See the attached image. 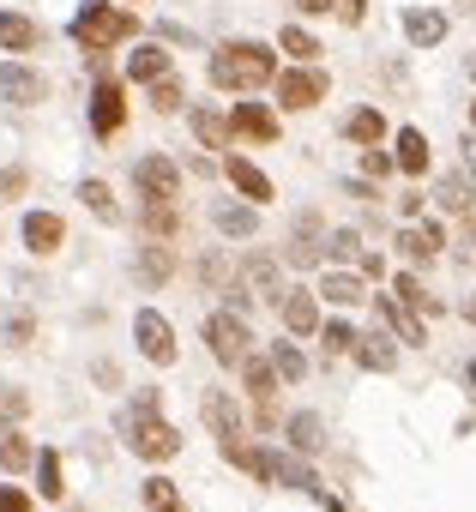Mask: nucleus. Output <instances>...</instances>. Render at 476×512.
I'll use <instances>...</instances> for the list:
<instances>
[{
	"instance_id": "nucleus-45",
	"label": "nucleus",
	"mask_w": 476,
	"mask_h": 512,
	"mask_svg": "<svg viewBox=\"0 0 476 512\" xmlns=\"http://www.w3.org/2000/svg\"><path fill=\"white\" fill-rule=\"evenodd\" d=\"M320 338H326V350H332V356H344V350H356V332H350L344 320H332V326H320Z\"/></svg>"
},
{
	"instance_id": "nucleus-54",
	"label": "nucleus",
	"mask_w": 476,
	"mask_h": 512,
	"mask_svg": "<svg viewBox=\"0 0 476 512\" xmlns=\"http://www.w3.org/2000/svg\"><path fill=\"white\" fill-rule=\"evenodd\" d=\"M470 79H476V55H470Z\"/></svg>"
},
{
	"instance_id": "nucleus-7",
	"label": "nucleus",
	"mask_w": 476,
	"mask_h": 512,
	"mask_svg": "<svg viewBox=\"0 0 476 512\" xmlns=\"http://www.w3.org/2000/svg\"><path fill=\"white\" fill-rule=\"evenodd\" d=\"M49 97V79L25 61H0V103H13V109H37Z\"/></svg>"
},
{
	"instance_id": "nucleus-16",
	"label": "nucleus",
	"mask_w": 476,
	"mask_h": 512,
	"mask_svg": "<svg viewBox=\"0 0 476 512\" xmlns=\"http://www.w3.org/2000/svg\"><path fill=\"white\" fill-rule=\"evenodd\" d=\"M356 362L368 374H392L398 368V338L392 332H356Z\"/></svg>"
},
{
	"instance_id": "nucleus-38",
	"label": "nucleus",
	"mask_w": 476,
	"mask_h": 512,
	"mask_svg": "<svg viewBox=\"0 0 476 512\" xmlns=\"http://www.w3.org/2000/svg\"><path fill=\"white\" fill-rule=\"evenodd\" d=\"M37 494H43V500H67V482H61V452H37Z\"/></svg>"
},
{
	"instance_id": "nucleus-49",
	"label": "nucleus",
	"mask_w": 476,
	"mask_h": 512,
	"mask_svg": "<svg viewBox=\"0 0 476 512\" xmlns=\"http://www.w3.org/2000/svg\"><path fill=\"white\" fill-rule=\"evenodd\" d=\"M338 19H344V25H362V19H368V0H338Z\"/></svg>"
},
{
	"instance_id": "nucleus-20",
	"label": "nucleus",
	"mask_w": 476,
	"mask_h": 512,
	"mask_svg": "<svg viewBox=\"0 0 476 512\" xmlns=\"http://www.w3.org/2000/svg\"><path fill=\"white\" fill-rule=\"evenodd\" d=\"M272 482H284V488H302V494H314V500L326 494V488H320V476L302 464V452H272Z\"/></svg>"
},
{
	"instance_id": "nucleus-46",
	"label": "nucleus",
	"mask_w": 476,
	"mask_h": 512,
	"mask_svg": "<svg viewBox=\"0 0 476 512\" xmlns=\"http://www.w3.org/2000/svg\"><path fill=\"white\" fill-rule=\"evenodd\" d=\"M25 187H31V175L13 163V169H0V199H25Z\"/></svg>"
},
{
	"instance_id": "nucleus-23",
	"label": "nucleus",
	"mask_w": 476,
	"mask_h": 512,
	"mask_svg": "<svg viewBox=\"0 0 476 512\" xmlns=\"http://www.w3.org/2000/svg\"><path fill=\"white\" fill-rule=\"evenodd\" d=\"M284 434H290V452H302V458L326 446V422H320L314 410H296V416L284 422Z\"/></svg>"
},
{
	"instance_id": "nucleus-4",
	"label": "nucleus",
	"mask_w": 476,
	"mask_h": 512,
	"mask_svg": "<svg viewBox=\"0 0 476 512\" xmlns=\"http://www.w3.org/2000/svg\"><path fill=\"white\" fill-rule=\"evenodd\" d=\"M205 350H211V362H223V368H242L248 356H254V332H248V320L242 314H205Z\"/></svg>"
},
{
	"instance_id": "nucleus-52",
	"label": "nucleus",
	"mask_w": 476,
	"mask_h": 512,
	"mask_svg": "<svg viewBox=\"0 0 476 512\" xmlns=\"http://www.w3.org/2000/svg\"><path fill=\"white\" fill-rule=\"evenodd\" d=\"M464 314H470V320H476V290H470V308H464Z\"/></svg>"
},
{
	"instance_id": "nucleus-15",
	"label": "nucleus",
	"mask_w": 476,
	"mask_h": 512,
	"mask_svg": "<svg viewBox=\"0 0 476 512\" xmlns=\"http://www.w3.org/2000/svg\"><path fill=\"white\" fill-rule=\"evenodd\" d=\"M314 296H320V290H284V302H278V308H284V326H290L296 338H314V332H320V302H314Z\"/></svg>"
},
{
	"instance_id": "nucleus-21",
	"label": "nucleus",
	"mask_w": 476,
	"mask_h": 512,
	"mask_svg": "<svg viewBox=\"0 0 476 512\" xmlns=\"http://www.w3.org/2000/svg\"><path fill=\"white\" fill-rule=\"evenodd\" d=\"M242 278H248V290H254L260 302H284V284H278V260H272V253H248Z\"/></svg>"
},
{
	"instance_id": "nucleus-39",
	"label": "nucleus",
	"mask_w": 476,
	"mask_h": 512,
	"mask_svg": "<svg viewBox=\"0 0 476 512\" xmlns=\"http://www.w3.org/2000/svg\"><path fill=\"white\" fill-rule=\"evenodd\" d=\"M145 506H151V512H187V506H181V488H175L169 476H145Z\"/></svg>"
},
{
	"instance_id": "nucleus-36",
	"label": "nucleus",
	"mask_w": 476,
	"mask_h": 512,
	"mask_svg": "<svg viewBox=\"0 0 476 512\" xmlns=\"http://www.w3.org/2000/svg\"><path fill=\"white\" fill-rule=\"evenodd\" d=\"M169 272H175V253H169L163 241H151V247H139V278H145V284H163Z\"/></svg>"
},
{
	"instance_id": "nucleus-42",
	"label": "nucleus",
	"mask_w": 476,
	"mask_h": 512,
	"mask_svg": "<svg viewBox=\"0 0 476 512\" xmlns=\"http://www.w3.org/2000/svg\"><path fill=\"white\" fill-rule=\"evenodd\" d=\"M181 103H187V91H181V79H175V73L151 85V109H157V115H175Z\"/></svg>"
},
{
	"instance_id": "nucleus-50",
	"label": "nucleus",
	"mask_w": 476,
	"mask_h": 512,
	"mask_svg": "<svg viewBox=\"0 0 476 512\" xmlns=\"http://www.w3.org/2000/svg\"><path fill=\"white\" fill-rule=\"evenodd\" d=\"M296 7H302L308 19H320V13H338V0H296Z\"/></svg>"
},
{
	"instance_id": "nucleus-26",
	"label": "nucleus",
	"mask_w": 476,
	"mask_h": 512,
	"mask_svg": "<svg viewBox=\"0 0 476 512\" xmlns=\"http://www.w3.org/2000/svg\"><path fill=\"white\" fill-rule=\"evenodd\" d=\"M0 49H7V55H31V49H37V19L0 13Z\"/></svg>"
},
{
	"instance_id": "nucleus-24",
	"label": "nucleus",
	"mask_w": 476,
	"mask_h": 512,
	"mask_svg": "<svg viewBox=\"0 0 476 512\" xmlns=\"http://www.w3.org/2000/svg\"><path fill=\"white\" fill-rule=\"evenodd\" d=\"M187 121H193V139H199L205 151H229V133H235L229 115H217V109H193Z\"/></svg>"
},
{
	"instance_id": "nucleus-41",
	"label": "nucleus",
	"mask_w": 476,
	"mask_h": 512,
	"mask_svg": "<svg viewBox=\"0 0 476 512\" xmlns=\"http://www.w3.org/2000/svg\"><path fill=\"white\" fill-rule=\"evenodd\" d=\"M31 416V392L25 386H0V428H13Z\"/></svg>"
},
{
	"instance_id": "nucleus-18",
	"label": "nucleus",
	"mask_w": 476,
	"mask_h": 512,
	"mask_svg": "<svg viewBox=\"0 0 476 512\" xmlns=\"http://www.w3.org/2000/svg\"><path fill=\"white\" fill-rule=\"evenodd\" d=\"M229 127L242 133V139H260V145H272V139H278V115H272L266 103H235Z\"/></svg>"
},
{
	"instance_id": "nucleus-14",
	"label": "nucleus",
	"mask_w": 476,
	"mask_h": 512,
	"mask_svg": "<svg viewBox=\"0 0 476 512\" xmlns=\"http://www.w3.org/2000/svg\"><path fill=\"white\" fill-rule=\"evenodd\" d=\"M320 253H326V229H320V217H314V211H302V217H296V235H290V253H284V260H290V266H314Z\"/></svg>"
},
{
	"instance_id": "nucleus-11",
	"label": "nucleus",
	"mask_w": 476,
	"mask_h": 512,
	"mask_svg": "<svg viewBox=\"0 0 476 512\" xmlns=\"http://www.w3.org/2000/svg\"><path fill=\"white\" fill-rule=\"evenodd\" d=\"M223 175H229V187L242 193L248 205H266V199H272V175H266L260 163H248V157H235V151H229V157H223Z\"/></svg>"
},
{
	"instance_id": "nucleus-37",
	"label": "nucleus",
	"mask_w": 476,
	"mask_h": 512,
	"mask_svg": "<svg viewBox=\"0 0 476 512\" xmlns=\"http://www.w3.org/2000/svg\"><path fill=\"white\" fill-rule=\"evenodd\" d=\"M392 296H398L404 308H416V314H440V302H434V296L422 290V278H410V272H398V278H392Z\"/></svg>"
},
{
	"instance_id": "nucleus-5",
	"label": "nucleus",
	"mask_w": 476,
	"mask_h": 512,
	"mask_svg": "<svg viewBox=\"0 0 476 512\" xmlns=\"http://www.w3.org/2000/svg\"><path fill=\"white\" fill-rule=\"evenodd\" d=\"M272 85H278V109H296V115L320 109L326 91H332V79H326L320 67H290V73H278Z\"/></svg>"
},
{
	"instance_id": "nucleus-13",
	"label": "nucleus",
	"mask_w": 476,
	"mask_h": 512,
	"mask_svg": "<svg viewBox=\"0 0 476 512\" xmlns=\"http://www.w3.org/2000/svg\"><path fill=\"white\" fill-rule=\"evenodd\" d=\"M199 416H205V428L217 434V446H223V440H242V410L229 404V392H205V398H199Z\"/></svg>"
},
{
	"instance_id": "nucleus-51",
	"label": "nucleus",
	"mask_w": 476,
	"mask_h": 512,
	"mask_svg": "<svg viewBox=\"0 0 476 512\" xmlns=\"http://www.w3.org/2000/svg\"><path fill=\"white\" fill-rule=\"evenodd\" d=\"M458 151H464V169H470V175H476V127H470V133H464V145H458Z\"/></svg>"
},
{
	"instance_id": "nucleus-9",
	"label": "nucleus",
	"mask_w": 476,
	"mask_h": 512,
	"mask_svg": "<svg viewBox=\"0 0 476 512\" xmlns=\"http://www.w3.org/2000/svg\"><path fill=\"white\" fill-rule=\"evenodd\" d=\"M133 187L145 199H181V163H169L163 151H151V157L133 163Z\"/></svg>"
},
{
	"instance_id": "nucleus-12",
	"label": "nucleus",
	"mask_w": 476,
	"mask_h": 512,
	"mask_svg": "<svg viewBox=\"0 0 476 512\" xmlns=\"http://www.w3.org/2000/svg\"><path fill=\"white\" fill-rule=\"evenodd\" d=\"M404 43H410V49L446 43V13H440V7H404Z\"/></svg>"
},
{
	"instance_id": "nucleus-17",
	"label": "nucleus",
	"mask_w": 476,
	"mask_h": 512,
	"mask_svg": "<svg viewBox=\"0 0 476 512\" xmlns=\"http://www.w3.org/2000/svg\"><path fill=\"white\" fill-rule=\"evenodd\" d=\"M61 241H67V223L55 211H31L25 217V247L37 253V260H43V253H61Z\"/></svg>"
},
{
	"instance_id": "nucleus-32",
	"label": "nucleus",
	"mask_w": 476,
	"mask_h": 512,
	"mask_svg": "<svg viewBox=\"0 0 476 512\" xmlns=\"http://www.w3.org/2000/svg\"><path fill=\"white\" fill-rule=\"evenodd\" d=\"M0 464H7V470H31V464H37V446L19 434V422L0 428Z\"/></svg>"
},
{
	"instance_id": "nucleus-47",
	"label": "nucleus",
	"mask_w": 476,
	"mask_h": 512,
	"mask_svg": "<svg viewBox=\"0 0 476 512\" xmlns=\"http://www.w3.org/2000/svg\"><path fill=\"white\" fill-rule=\"evenodd\" d=\"M362 169L380 181V175H392V169H398V157H386V151H362Z\"/></svg>"
},
{
	"instance_id": "nucleus-43",
	"label": "nucleus",
	"mask_w": 476,
	"mask_h": 512,
	"mask_svg": "<svg viewBox=\"0 0 476 512\" xmlns=\"http://www.w3.org/2000/svg\"><path fill=\"white\" fill-rule=\"evenodd\" d=\"M326 253H332V260H362V235L356 229H332L326 235Z\"/></svg>"
},
{
	"instance_id": "nucleus-56",
	"label": "nucleus",
	"mask_w": 476,
	"mask_h": 512,
	"mask_svg": "<svg viewBox=\"0 0 476 512\" xmlns=\"http://www.w3.org/2000/svg\"><path fill=\"white\" fill-rule=\"evenodd\" d=\"M73 512H79V506H73Z\"/></svg>"
},
{
	"instance_id": "nucleus-55",
	"label": "nucleus",
	"mask_w": 476,
	"mask_h": 512,
	"mask_svg": "<svg viewBox=\"0 0 476 512\" xmlns=\"http://www.w3.org/2000/svg\"><path fill=\"white\" fill-rule=\"evenodd\" d=\"M470 127H476V103H470Z\"/></svg>"
},
{
	"instance_id": "nucleus-31",
	"label": "nucleus",
	"mask_w": 476,
	"mask_h": 512,
	"mask_svg": "<svg viewBox=\"0 0 476 512\" xmlns=\"http://www.w3.org/2000/svg\"><path fill=\"white\" fill-rule=\"evenodd\" d=\"M242 380H248L254 404H266V398L278 392V368H272V356H248V362H242Z\"/></svg>"
},
{
	"instance_id": "nucleus-6",
	"label": "nucleus",
	"mask_w": 476,
	"mask_h": 512,
	"mask_svg": "<svg viewBox=\"0 0 476 512\" xmlns=\"http://www.w3.org/2000/svg\"><path fill=\"white\" fill-rule=\"evenodd\" d=\"M133 344H139V356L157 362V368L175 362V326H169L157 308H139V314H133Z\"/></svg>"
},
{
	"instance_id": "nucleus-30",
	"label": "nucleus",
	"mask_w": 476,
	"mask_h": 512,
	"mask_svg": "<svg viewBox=\"0 0 476 512\" xmlns=\"http://www.w3.org/2000/svg\"><path fill=\"white\" fill-rule=\"evenodd\" d=\"M139 217H145V235H151V241H169V235L181 229L175 199H145V211H139Z\"/></svg>"
},
{
	"instance_id": "nucleus-1",
	"label": "nucleus",
	"mask_w": 476,
	"mask_h": 512,
	"mask_svg": "<svg viewBox=\"0 0 476 512\" xmlns=\"http://www.w3.org/2000/svg\"><path fill=\"white\" fill-rule=\"evenodd\" d=\"M205 79L217 91H260L278 79V55L266 43H223L211 61H205Z\"/></svg>"
},
{
	"instance_id": "nucleus-48",
	"label": "nucleus",
	"mask_w": 476,
	"mask_h": 512,
	"mask_svg": "<svg viewBox=\"0 0 476 512\" xmlns=\"http://www.w3.org/2000/svg\"><path fill=\"white\" fill-rule=\"evenodd\" d=\"M0 512H31V494L25 488H0Z\"/></svg>"
},
{
	"instance_id": "nucleus-28",
	"label": "nucleus",
	"mask_w": 476,
	"mask_h": 512,
	"mask_svg": "<svg viewBox=\"0 0 476 512\" xmlns=\"http://www.w3.org/2000/svg\"><path fill=\"white\" fill-rule=\"evenodd\" d=\"M320 296H326L332 308H356V302H368V290H362L356 272H326V278H320Z\"/></svg>"
},
{
	"instance_id": "nucleus-33",
	"label": "nucleus",
	"mask_w": 476,
	"mask_h": 512,
	"mask_svg": "<svg viewBox=\"0 0 476 512\" xmlns=\"http://www.w3.org/2000/svg\"><path fill=\"white\" fill-rule=\"evenodd\" d=\"M278 49H284V55H296V67H314L320 37H314V31H302V25H284V31H278Z\"/></svg>"
},
{
	"instance_id": "nucleus-19",
	"label": "nucleus",
	"mask_w": 476,
	"mask_h": 512,
	"mask_svg": "<svg viewBox=\"0 0 476 512\" xmlns=\"http://www.w3.org/2000/svg\"><path fill=\"white\" fill-rule=\"evenodd\" d=\"M398 247L410 253L416 266H428L434 253L446 247V229H440V223H404V229H398Z\"/></svg>"
},
{
	"instance_id": "nucleus-22",
	"label": "nucleus",
	"mask_w": 476,
	"mask_h": 512,
	"mask_svg": "<svg viewBox=\"0 0 476 512\" xmlns=\"http://www.w3.org/2000/svg\"><path fill=\"white\" fill-rule=\"evenodd\" d=\"M127 73H133L139 85H157V79H169L175 67H169V49H163V43H145V49L127 55Z\"/></svg>"
},
{
	"instance_id": "nucleus-34",
	"label": "nucleus",
	"mask_w": 476,
	"mask_h": 512,
	"mask_svg": "<svg viewBox=\"0 0 476 512\" xmlns=\"http://www.w3.org/2000/svg\"><path fill=\"white\" fill-rule=\"evenodd\" d=\"M344 133H350L356 145H368V151H374V145L386 139V115H380V109H356V115L344 121Z\"/></svg>"
},
{
	"instance_id": "nucleus-44",
	"label": "nucleus",
	"mask_w": 476,
	"mask_h": 512,
	"mask_svg": "<svg viewBox=\"0 0 476 512\" xmlns=\"http://www.w3.org/2000/svg\"><path fill=\"white\" fill-rule=\"evenodd\" d=\"M31 338H37V320H31L25 308H13V314H7V344H13V350H25Z\"/></svg>"
},
{
	"instance_id": "nucleus-35",
	"label": "nucleus",
	"mask_w": 476,
	"mask_h": 512,
	"mask_svg": "<svg viewBox=\"0 0 476 512\" xmlns=\"http://www.w3.org/2000/svg\"><path fill=\"white\" fill-rule=\"evenodd\" d=\"M470 199H476L470 193V175H440L434 181V205L440 211H470Z\"/></svg>"
},
{
	"instance_id": "nucleus-2",
	"label": "nucleus",
	"mask_w": 476,
	"mask_h": 512,
	"mask_svg": "<svg viewBox=\"0 0 476 512\" xmlns=\"http://www.w3.org/2000/svg\"><path fill=\"white\" fill-rule=\"evenodd\" d=\"M139 31V19L127 13V7H115V0H79V13H73V25H67V37L97 61V55H109L115 43H127Z\"/></svg>"
},
{
	"instance_id": "nucleus-10",
	"label": "nucleus",
	"mask_w": 476,
	"mask_h": 512,
	"mask_svg": "<svg viewBox=\"0 0 476 512\" xmlns=\"http://www.w3.org/2000/svg\"><path fill=\"white\" fill-rule=\"evenodd\" d=\"M374 314L386 320V332H392L398 344H410V350H422V344H428V326H422V314H416V308H404L398 296H374Z\"/></svg>"
},
{
	"instance_id": "nucleus-53",
	"label": "nucleus",
	"mask_w": 476,
	"mask_h": 512,
	"mask_svg": "<svg viewBox=\"0 0 476 512\" xmlns=\"http://www.w3.org/2000/svg\"><path fill=\"white\" fill-rule=\"evenodd\" d=\"M464 380H470V386H476V362H470V368H464Z\"/></svg>"
},
{
	"instance_id": "nucleus-25",
	"label": "nucleus",
	"mask_w": 476,
	"mask_h": 512,
	"mask_svg": "<svg viewBox=\"0 0 476 512\" xmlns=\"http://www.w3.org/2000/svg\"><path fill=\"white\" fill-rule=\"evenodd\" d=\"M392 145H398L392 157H398V169H404V175H428V139H422V127H398V139H392Z\"/></svg>"
},
{
	"instance_id": "nucleus-40",
	"label": "nucleus",
	"mask_w": 476,
	"mask_h": 512,
	"mask_svg": "<svg viewBox=\"0 0 476 512\" xmlns=\"http://www.w3.org/2000/svg\"><path fill=\"white\" fill-rule=\"evenodd\" d=\"M272 368H278V380H308V356L296 350V344H272Z\"/></svg>"
},
{
	"instance_id": "nucleus-27",
	"label": "nucleus",
	"mask_w": 476,
	"mask_h": 512,
	"mask_svg": "<svg viewBox=\"0 0 476 512\" xmlns=\"http://www.w3.org/2000/svg\"><path fill=\"white\" fill-rule=\"evenodd\" d=\"M211 223H217L223 235H254V229H260V205H229V199H217V205H211Z\"/></svg>"
},
{
	"instance_id": "nucleus-29",
	"label": "nucleus",
	"mask_w": 476,
	"mask_h": 512,
	"mask_svg": "<svg viewBox=\"0 0 476 512\" xmlns=\"http://www.w3.org/2000/svg\"><path fill=\"white\" fill-rule=\"evenodd\" d=\"M79 199H85V211L97 217V223H121V205H115V193H109V181H79Z\"/></svg>"
},
{
	"instance_id": "nucleus-3",
	"label": "nucleus",
	"mask_w": 476,
	"mask_h": 512,
	"mask_svg": "<svg viewBox=\"0 0 476 512\" xmlns=\"http://www.w3.org/2000/svg\"><path fill=\"white\" fill-rule=\"evenodd\" d=\"M121 434H127V446H133V458H145V464H169V458L181 452V428H169L163 410H157V416L121 410Z\"/></svg>"
},
{
	"instance_id": "nucleus-8",
	"label": "nucleus",
	"mask_w": 476,
	"mask_h": 512,
	"mask_svg": "<svg viewBox=\"0 0 476 512\" xmlns=\"http://www.w3.org/2000/svg\"><path fill=\"white\" fill-rule=\"evenodd\" d=\"M127 127V91H121V79H97V91H91V133L97 139H115Z\"/></svg>"
}]
</instances>
